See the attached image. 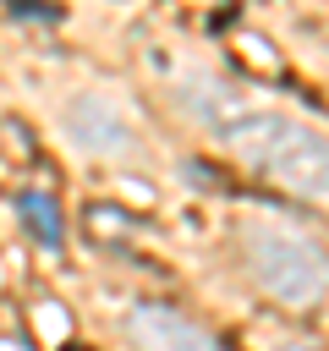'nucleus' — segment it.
<instances>
[{
	"label": "nucleus",
	"mask_w": 329,
	"mask_h": 351,
	"mask_svg": "<svg viewBox=\"0 0 329 351\" xmlns=\"http://www.w3.org/2000/svg\"><path fill=\"white\" fill-rule=\"evenodd\" d=\"M208 121L214 132L241 154L252 159L258 170H269L280 186L313 197V203H329V143L285 115H269V110H247V104H208Z\"/></svg>",
	"instance_id": "nucleus-1"
},
{
	"label": "nucleus",
	"mask_w": 329,
	"mask_h": 351,
	"mask_svg": "<svg viewBox=\"0 0 329 351\" xmlns=\"http://www.w3.org/2000/svg\"><path fill=\"white\" fill-rule=\"evenodd\" d=\"M241 247H247V263H252V280L285 302V307H313L324 291H329V258L324 247H313L302 230L291 225H274V219H252L241 230Z\"/></svg>",
	"instance_id": "nucleus-2"
},
{
	"label": "nucleus",
	"mask_w": 329,
	"mask_h": 351,
	"mask_svg": "<svg viewBox=\"0 0 329 351\" xmlns=\"http://www.w3.org/2000/svg\"><path fill=\"white\" fill-rule=\"evenodd\" d=\"M66 126H71L77 148H88V154H126V148H132L126 115H121L110 99H99V93H77V99L66 104Z\"/></svg>",
	"instance_id": "nucleus-3"
},
{
	"label": "nucleus",
	"mask_w": 329,
	"mask_h": 351,
	"mask_svg": "<svg viewBox=\"0 0 329 351\" xmlns=\"http://www.w3.org/2000/svg\"><path fill=\"white\" fill-rule=\"evenodd\" d=\"M126 335L137 351H214V340L192 318H181L175 307H137Z\"/></svg>",
	"instance_id": "nucleus-4"
},
{
	"label": "nucleus",
	"mask_w": 329,
	"mask_h": 351,
	"mask_svg": "<svg viewBox=\"0 0 329 351\" xmlns=\"http://www.w3.org/2000/svg\"><path fill=\"white\" fill-rule=\"evenodd\" d=\"M22 225H27V236L33 241H44V247H60V236H66V225H60V203L49 197V192H22Z\"/></svg>",
	"instance_id": "nucleus-5"
},
{
	"label": "nucleus",
	"mask_w": 329,
	"mask_h": 351,
	"mask_svg": "<svg viewBox=\"0 0 329 351\" xmlns=\"http://www.w3.org/2000/svg\"><path fill=\"white\" fill-rule=\"evenodd\" d=\"M230 55H236L252 77H280V71H285L280 49H274L269 38H258V33H236V38H230Z\"/></svg>",
	"instance_id": "nucleus-6"
},
{
	"label": "nucleus",
	"mask_w": 329,
	"mask_h": 351,
	"mask_svg": "<svg viewBox=\"0 0 329 351\" xmlns=\"http://www.w3.org/2000/svg\"><path fill=\"white\" fill-rule=\"evenodd\" d=\"M88 236H99V241H132V219L121 214V208H88Z\"/></svg>",
	"instance_id": "nucleus-7"
},
{
	"label": "nucleus",
	"mask_w": 329,
	"mask_h": 351,
	"mask_svg": "<svg viewBox=\"0 0 329 351\" xmlns=\"http://www.w3.org/2000/svg\"><path fill=\"white\" fill-rule=\"evenodd\" d=\"M285 351H307V346H285Z\"/></svg>",
	"instance_id": "nucleus-8"
}]
</instances>
